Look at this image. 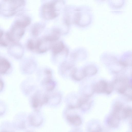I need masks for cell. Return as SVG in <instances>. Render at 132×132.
I'll return each mask as SVG.
<instances>
[{"label":"cell","mask_w":132,"mask_h":132,"mask_svg":"<svg viewBox=\"0 0 132 132\" xmlns=\"http://www.w3.org/2000/svg\"><path fill=\"white\" fill-rule=\"evenodd\" d=\"M27 47L30 50H33L35 49V44L33 41L30 40H29L27 43Z\"/></svg>","instance_id":"obj_18"},{"label":"cell","mask_w":132,"mask_h":132,"mask_svg":"<svg viewBox=\"0 0 132 132\" xmlns=\"http://www.w3.org/2000/svg\"><path fill=\"white\" fill-rule=\"evenodd\" d=\"M68 132H81L80 130L78 128H73L71 129Z\"/></svg>","instance_id":"obj_20"},{"label":"cell","mask_w":132,"mask_h":132,"mask_svg":"<svg viewBox=\"0 0 132 132\" xmlns=\"http://www.w3.org/2000/svg\"><path fill=\"white\" fill-rule=\"evenodd\" d=\"M120 120L118 116L112 113L107 118V123L110 127L116 128L119 125Z\"/></svg>","instance_id":"obj_9"},{"label":"cell","mask_w":132,"mask_h":132,"mask_svg":"<svg viewBox=\"0 0 132 132\" xmlns=\"http://www.w3.org/2000/svg\"><path fill=\"white\" fill-rule=\"evenodd\" d=\"M30 19L29 17L23 16L16 20L14 24L20 28L24 29L30 24Z\"/></svg>","instance_id":"obj_12"},{"label":"cell","mask_w":132,"mask_h":132,"mask_svg":"<svg viewBox=\"0 0 132 132\" xmlns=\"http://www.w3.org/2000/svg\"><path fill=\"white\" fill-rule=\"evenodd\" d=\"M43 84L46 89L48 91H51L54 88L55 84L50 78L48 77L44 80Z\"/></svg>","instance_id":"obj_16"},{"label":"cell","mask_w":132,"mask_h":132,"mask_svg":"<svg viewBox=\"0 0 132 132\" xmlns=\"http://www.w3.org/2000/svg\"><path fill=\"white\" fill-rule=\"evenodd\" d=\"M85 77H89L95 75L98 70L96 67L93 65H90L85 67L82 70Z\"/></svg>","instance_id":"obj_11"},{"label":"cell","mask_w":132,"mask_h":132,"mask_svg":"<svg viewBox=\"0 0 132 132\" xmlns=\"http://www.w3.org/2000/svg\"><path fill=\"white\" fill-rule=\"evenodd\" d=\"M25 132H36L34 130H28L26 131Z\"/></svg>","instance_id":"obj_22"},{"label":"cell","mask_w":132,"mask_h":132,"mask_svg":"<svg viewBox=\"0 0 132 132\" xmlns=\"http://www.w3.org/2000/svg\"><path fill=\"white\" fill-rule=\"evenodd\" d=\"M4 2L5 4L4 6H0V9L2 8V11L8 12L6 14L10 15L15 14L19 9L24 4L22 1H6Z\"/></svg>","instance_id":"obj_4"},{"label":"cell","mask_w":132,"mask_h":132,"mask_svg":"<svg viewBox=\"0 0 132 132\" xmlns=\"http://www.w3.org/2000/svg\"><path fill=\"white\" fill-rule=\"evenodd\" d=\"M72 74L73 78L77 81H80L85 77L82 70L79 71L77 69L75 68L73 70Z\"/></svg>","instance_id":"obj_14"},{"label":"cell","mask_w":132,"mask_h":132,"mask_svg":"<svg viewBox=\"0 0 132 132\" xmlns=\"http://www.w3.org/2000/svg\"><path fill=\"white\" fill-rule=\"evenodd\" d=\"M24 33V29L14 24L10 31L6 34L9 42L14 43L19 41Z\"/></svg>","instance_id":"obj_7"},{"label":"cell","mask_w":132,"mask_h":132,"mask_svg":"<svg viewBox=\"0 0 132 132\" xmlns=\"http://www.w3.org/2000/svg\"><path fill=\"white\" fill-rule=\"evenodd\" d=\"M44 25L41 23H37L35 25L32 29V33L35 36L38 35L44 29Z\"/></svg>","instance_id":"obj_15"},{"label":"cell","mask_w":132,"mask_h":132,"mask_svg":"<svg viewBox=\"0 0 132 132\" xmlns=\"http://www.w3.org/2000/svg\"><path fill=\"white\" fill-rule=\"evenodd\" d=\"M48 101L47 96L37 93L33 97L31 102V106L34 110H40V108Z\"/></svg>","instance_id":"obj_8"},{"label":"cell","mask_w":132,"mask_h":132,"mask_svg":"<svg viewBox=\"0 0 132 132\" xmlns=\"http://www.w3.org/2000/svg\"><path fill=\"white\" fill-rule=\"evenodd\" d=\"M52 48L54 54H57L62 52L65 48V46L62 42H58L53 45Z\"/></svg>","instance_id":"obj_13"},{"label":"cell","mask_w":132,"mask_h":132,"mask_svg":"<svg viewBox=\"0 0 132 132\" xmlns=\"http://www.w3.org/2000/svg\"><path fill=\"white\" fill-rule=\"evenodd\" d=\"M73 110L67 107L63 110L62 116L68 124L74 126H79L82 123V119L79 115L73 111Z\"/></svg>","instance_id":"obj_2"},{"label":"cell","mask_w":132,"mask_h":132,"mask_svg":"<svg viewBox=\"0 0 132 132\" xmlns=\"http://www.w3.org/2000/svg\"><path fill=\"white\" fill-rule=\"evenodd\" d=\"M4 87V83L1 79L0 78V92L3 90Z\"/></svg>","instance_id":"obj_19"},{"label":"cell","mask_w":132,"mask_h":132,"mask_svg":"<svg viewBox=\"0 0 132 132\" xmlns=\"http://www.w3.org/2000/svg\"><path fill=\"white\" fill-rule=\"evenodd\" d=\"M114 89L112 82L108 83L104 80H101L94 84L93 88V92L97 93H105L109 94Z\"/></svg>","instance_id":"obj_5"},{"label":"cell","mask_w":132,"mask_h":132,"mask_svg":"<svg viewBox=\"0 0 132 132\" xmlns=\"http://www.w3.org/2000/svg\"><path fill=\"white\" fill-rule=\"evenodd\" d=\"M114 87L120 93L124 94L127 90L131 87L129 80L126 77H122L116 79L112 82Z\"/></svg>","instance_id":"obj_6"},{"label":"cell","mask_w":132,"mask_h":132,"mask_svg":"<svg viewBox=\"0 0 132 132\" xmlns=\"http://www.w3.org/2000/svg\"><path fill=\"white\" fill-rule=\"evenodd\" d=\"M98 132H106V131L102 128Z\"/></svg>","instance_id":"obj_21"},{"label":"cell","mask_w":132,"mask_h":132,"mask_svg":"<svg viewBox=\"0 0 132 132\" xmlns=\"http://www.w3.org/2000/svg\"><path fill=\"white\" fill-rule=\"evenodd\" d=\"M28 123L29 127L39 128L44 124L45 118L44 115L40 110H34L28 115Z\"/></svg>","instance_id":"obj_3"},{"label":"cell","mask_w":132,"mask_h":132,"mask_svg":"<svg viewBox=\"0 0 132 132\" xmlns=\"http://www.w3.org/2000/svg\"><path fill=\"white\" fill-rule=\"evenodd\" d=\"M132 109L130 107H124L123 119H125L131 117L132 115Z\"/></svg>","instance_id":"obj_17"},{"label":"cell","mask_w":132,"mask_h":132,"mask_svg":"<svg viewBox=\"0 0 132 132\" xmlns=\"http://www.w3.org/2000/svg\"><path fill=\"white\" fill-rule=\"evenodd\" d=\"M11 67V63L8 60L3 57H0V74H6Z\"/></svg>","instance_id":"obj_10"},{"label":"cell","mask_w":132,"mask_h":132,"mask_svg":"<svg viewBox=\"0 0 132 132\" xmlns=\"http://www.w3.org/2000/svg\"><path fill=\"white\" fill-rule=\"evenodd\" d=\"M61 1H53L44 4L42 6V13L44 18L51 19L57 17L64 5L63 2Z\"/></svg>","instance_id":"obj_1"}]
</instances>
